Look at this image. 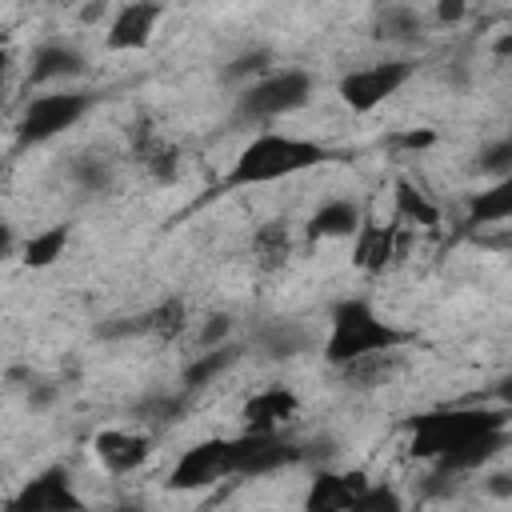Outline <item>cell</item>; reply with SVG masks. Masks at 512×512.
Returning a JSON list of instances; mask_svg holds the SVG:
<instances>
[{
  "instance_id": "obj_1",
  "label": "cell",
  "mask_w": 512,
  "mask_h": 512,
  "mask_svg": "<svg viewBox=\"0 0 512 512\" xmlns=\"http://www.w3.org/2000/svg\"><path fill=\"white\" fill-rule=\"evenodd\" d=\"M328 160V148L292 132H256L232 160L224 188H260V184H276L288 176H300L316 164Z\"/></svg>"
},
{
  "instance_id": "obj_2",
  "label": "cell",
  "mask_w": 512,
  "mask_h": 512,
  "mask_svg": "<svg viewBox=\"0 0 512 512\" xmlns=\"http://www.w3.org/2000/svg\"><path fill=\"white\" fill-rule=\"evenodd\" d=\"M412 336L404 328H396L392 320H384L368 300L348 296L332 308L328 316V336H324V360L332 368H348L364 356L376 352H400Z\"/></svg>"
},
{
  "instance_id": "obj_3",
  "label": "cell",
  "mask_w": 512,
  "mask_h": 512,
  "mask_svg": "<svg viewBox=\"0 0 512 512\" xmlns=\"http://www.w3.org/2000/svg\"><path fill=\"white\" fill-rule=\"evenodd\" d=\"M508 428V412L504 408H436L412 420V456L420 460H448L460 448H468L472 440Z\"/></svg>"
},
{
  "instance_id": "obj_4",
  "label": "cell",
  "mask_w": 512,
  "mask_h": 512,
  "mask_svg": "<svg viewBox=\"0 0 512 512\" xmlns=\"http://www.w3.org/2000/svg\"><path fill=\"white\" fill-rule=\"evenodd\" d=\"M312 100V76L304 68H276L256 80H248L236 96V120L244 124H268L288 112H300Z\"/></svg>"
},
{
  "instance_id": "obj_5",
  "label": "cell",
  "mask_w": 512,
  "mask_h": 512,
  "mask_svg": "<svg viewBox=\"0 0 512 512\" xmlns=\"http://www.w3.org/2000/svg\"><path fill=\"white\" fill-rule=\"evenodd\" d=\"M88 92H72V88H60V92H44V96H32L16 120V140L20 148H32V144H48L56 136H64L68 128H76L88 112Z\"/></svg>"
},
{
  "instance_id": "obj_6",
  "label": "cell",
  "mask_w": 512,
  "mask_h": 512,
  "mask_svg": "<svg viewBox=\"0 0 512 512\" xmlns=\"http://www.w3.org/2000/svg\"><path fill=\"white\" fill-rule=\"evenodd\" d=\"M416 64L412 60H376L364 68H352L340 76L336 96L352 108V112H376L380 104H388L408 80H412Z\"/></svg>"
},
{
  "instance_id": "obj_7",
  "label": "cell",
  "mask_w": 512,
  "mask_h": 512,
  "mask_svg": "<svg viewBox=\"0 0 512 512\" xmlns=\"http://www.w3.org/2000/svg\"><path fill=\"white\" fill-rule=\"evenodd\" d=\"M300 460L304 448L280 432H240L228 440V476H272Z\"/></svg>"
},
{
  "instance_id": "obj_8",
  "label": "cell",
  "mask_w": 512,
  "mask_h": 512,
  "mask_svg": "<svg viewBox=\"0 0 512 512\" xmlns=\"http://www.w3.org/2000/svg\"><path fill=\"white\" fill-rule=\"evenodd\" d=\"M4 512H84V496L64 464H48L20 480V488L4 500Z\"/></svg>"
},
{
  "instance_id": "obj_9",
  "label": "cell",
  "mask_w": 512,
  "mask_h": 512,
  "mask_svg": "<svg viewBox=\"0 0 512 512\" xmlns=\"http://www.w3.org/2000/svg\"><path fill=\"white\" fill-rule=\"evenodd\" d=\"M228 476V440L208 436L192 448H184L168 472V492H204Z\"/></svg>"
},
{
  "instance_id": "obj_10",
  "label": "cell",
  "mask_w": 512,
  "mask_h": 512,
  "mask_svg": "<svg viewBox=\"0 0 512 512\" xmlns=\"http://www.w3.org/2000/svg\"><path fill=\"white\" fill-rule=\"evenodd\" d=\"M92 452L108 476H128V472H140L148 464L152 436H144L136 428H100L92 436Z\"/></svg>"
},
{
  "instance_id": "obj_11",
  "label": "cell",
  "mask_w": 512,
  "mask_h": 512,
  "mask_svg": "<svg viewBox=\"0 0 512 512\" xmlns=\"http://www.w3.org/2000/svg\"><path fill=\"white\" fill-rule=\"evenodd\" d=\"M368 488L364 472H336V468H320L308 480L304 492V512H348L352 500Z\"/></svg>"
},
{
  "instance_id": "obj_12",
  "label": "cell",
  "mask_w": 512,
  "mask_h": 512,
  "mask_svg": "<svg viewBox=\"0 0 512 512\" xmlns=\"http://www.w3.org/2000/svg\"><path fill=\"white\" fill-rule=\"evenodd\" d=\"M164 20V8L160 4H124L112 12L108 20V32H104V44L112 52H136V48H148L156 24Z\"/></svg>"
},
{
  "instance_id": "obj_13",
  "label": "cell",
  "mask_w": 512,
  "mask_h": 512,
  "mask_svg": "<svg viewBox=\"0 0 512 512\" xmlns=\"http://www.w3.org/2000/svg\"><path fill=\"white\" fill-rule=\"evenodd\" d=\"M400 256V228L380 220H360L352 236V264L360 272H384Z\"/></svg>"
},
{
  "instance_id": "obj_14",
  "label": "cell",
  "mask_w": 512,
  "mask_h": 512,
  "mask_svg": "<svg viewBox=\"0 0 512 512\" xmlns=\"http://www.w3.org/2000/svg\"><path fill=\"white\" fill-rule=\"evenodd\" d=\"M296 412H300V396L284 384H272L248 396L240 416H244V432H280Z\"/></svg>"
},
{
  "instance_id": "obj_15",
  "label": "cell",
  "mask_w": 512,
  "mask_h": 512,
  "mask_svg": "<svg viewBox=\"0 0 512 512\" xmlns=\"http://www.w3.org/2000/svg\"><path fill=\"white\" fill-rule=\"evenodd\" d=\"M84 72V56L72 48V44H40L32 52V64H28V84H56V80H72Z\"/></svg>"
},
{
  "instance_id": "obj_16",
  "label": "cell",
  "mask_w": 512,
  "mask_h": 512,
  "mask_svg": "<svg viewBox=\"0 0 512 512\" xmlns=\"http://www.w3.org/2000/svg\"><path fill=\"white\" fill-rule=\"evenodd\" d=\"M360 220L364 216H360V204L356 200H328V204H320L312 212L304 236L308 240H344V236H356Z\"/></svg>"
},
{
  "instance_id": "obj_17",
  "label": "cell",
  "mask_w": 512,
  "mask_h": 512,
  "mask_svg": "<svg viewBox=\"0 0 512 512\" xmlns=\"http://www.w3.org/2000/svg\"><path fill=\"white\" fill-rule=\"evenodd\" d=\"M504 444H508V428H500V432H488V436H480V440H472L468 448H460L456 456H448V460H440L436 464V472L444 476H464V472H476V468H484L492 456H500L504 452Z\"/></svg>"
},
{
  "instance_id": "obj_18",
  "label": "cell",
  "mask_w": 512,
  "mask_h": 512,
  "mask_svg": "<svg viewBox=\"0 0 512 512\" xmlns=\"http://www.w3.org/2000/svg\"><path fill=\"white\" fill-rule=\"evenodd\" d=\"M512 216V176L496 180L492 188L476 192L472 204H468V224H504Z\"/></svg>"
},
{
  "instance_id": "obj_19",
  "label": "cell",
  "mask_w": 512,
  "mask_h": 512,
  "mask_svg": "<svg viewBox=\"0 0 512 512\" xmlns=\"http://www.w3.org/2000/svg\"><path fill=\"white\" fill-rule=\"evenodd\" d=\"M68 224H52V228H40V232H32L24 244H20V260H24V268H48V264H56L60 256H64V248H68Z\"/></svg>"
},
{
  "instance_id": "obj_20",
  "label": "cell",
  "mask_w": 512,
  "mask_h": 512,
  "mask_svg": "<svg viewBox=\"0 0 512 512\" xmlns=\"http://www.w3.org/2000/svg\"><path fill=\"white\" fill-rule=\"evenodd\" d=\"M136 320H140V332H148L156 340H176L188 328V304L180 296H168L156 308H148L144 316H136Z\"/></svg>"
},
{
  "instance_id": "obj_21",
  "label": "cell",
  "mask_w": 512,
  "mask_h": 512,
  "mask_svg": "<svg viewBox=\"0 0 512 512\" xmlns=\"http://www.w3.org/2000/svg\"><path fill=\"white\" fill-rule=\"evenodd\" d=\"M252 256H256V264L260 268H280V264H288V256H292V236H288V228L280 224V220H268V224H260L256 232H252Z\"/></svg>"
},
{
  "instance_id": "obj_22",
  "label": "cell",
  "mask_w": 512,
  "mask_h": 512,
  "mask_svg": "<svg viewBox=\"0 0 512 512\" xmlns=\"http://www.w3.org/2000/svg\"><path fill=\"white\" fill-rule=\"evenodd\" d=\"M396 220L404 224H420V228H436L440 224V208L428 200V192H420L412 180H396Z\"/></svg>"
},
{
  "instance_id": "obj_23",
  "label": "cell",
  "mask_w": 512,
  "mask_h": 512,
  "mask_svg": "<svg viewBox=\"0 0 512 512\" xmlns=\"http://www.w3.org/2000/svg\"><path fill=\"white\" fill-rule=\"evenodd\" d=\"M136 160H140L156 180H176V172H180V152H176V144H168L164 136H140Z\"/></svg>"
},
{
  "instance_id": "obj_24",
  "label": "cell",
  "mask_w": 512,
  "mask_h": 512,
  "mask_svg": "<svg viewBox=\"0 0 512 512\" xmlns=\"http://www.w3.org/2000/svg\"><path fill=\"white\" fill-rule=\"evenodd\" d=\"M400 364H404L400 352H376V356H364V360H356V364H348V368H340V372H344L348 384H356V388H376V384H384L392 372H400Z\"/></svg>"
},
{
  "instance_id": "obj_25",
  "label": "cell",
  "mask_w": 512,
  "mask_h": 512,
  "mask_svg": "<svg viewBox=\"0 0 512 512\" xmlns=\"http://www.w3.org/2000/svg\"><path fill=\"white\" fill-rule=\"evenodd\" d=\"M236 364V348L232 344H220V348H204L192 364H188V372H184V384L188 388H204V384H212L224 368H232Z\"/></svg>"
},
{
  "instance_id": "obj_26",
  "label": "cell",
  "mask_w": 512,
  "mask_h": 512,
  "mask_svg": "<svg viewBox=\"0 0 512 512\" xmlns=\"http://www.w3.org/2000/svg\"><path fill=\"white\" fill-rule=\"evenodd\" d=\"M308 340H312V336H308L300 324H284V320H280V324H268V328L260 332V348H264L268 356H280V360H284V356H300V352L308 348Z\"/></svg>"
},
{
  "instance_id": "obj_27",
  "label": "cell",
  "mask_w": 512,
  "mask_h": 512,
  "mask_svg": "<svg viewBox=\"0 0 512 512\" xmlns=\"http://www.w3.org/2000/svg\"><path fill=\"white\" fill-rule=\"evenodd\" d=\"M348 512H404V496L392 488V484H384V480H368V488L352 500V508Z\"/></svg>"
},
{
  "instance_id": "obj_28",
  "label": "cell",
  "mask_w": 512,
  "mask_h": 512,
  "mask_svg": "<svg viewBox=\"0 0 512 512\" xmlns=\"http://www.w3.org/2000/svg\"><path fill=\"white\" fill-rule=\"evenodd\" d=\"M72 180L84 188V192H104L112 184V164L100 160V156H80L72 164Z\"/></svg>"
},
{
  "instance_id": "obj_29",
  "label": "cell",
  "mask_w": 512,
  "mask_h": 512,
  "mask_svg": "<svg viewBox=\"0 0 512 512\" xmlns=\"http://www.w3.org/2000/svg\"><path fill=\"white\" fill-rule=\"evenodd\" d=\"M420 28H424V20L412 8H388L380 16V36H412V32L420 36Z\"/></svg>"
},
{
  "instance_id": "obj_30",
  "label": "cell",
  "mask_w": 512,
  "mask_h": 512,
  "mask_svg": "<svg viewBox=\"0 0 512 512\" xmlns=\"http://www.w3.org/2000/svg\"><path fill=\"white\" fill-rule=\"evenodd\" d=\"M476 168H480L484 176L504 180V176H508V168H512V140H496V144H488V148L480 152Z\"/></svg>"
},
{
  "instance_id": "obj_31",
  "label": "cell",
  "mask_w": 512,
  "mask_h": 512,
  "mask_svg": "<svg viewBox=\"0 0 512 512\" xmlns=\"http://www.w3.org/2000/svg\"><path fill=\"white\" fill-rule=\"evenodd\" d=\"M264 64H268V52H244L240 60H232V68L224 72V80H236V76H264Z\"/></svg>"
},
{
  "instance_id": "obj_32",
  "label": "cell",
  "mask_w": 512,
  "mask_h": 512,
  "mask_svg": "<svg viewBox=\"0 0 512 512\" xmlns=\"http://www.w3.org/2000/svg\"><path fill=\"white\" fill-rule=\"evenodd\" d=\"M228 332H232V316H208V324H204V332H200V344L204 348H220L224 340H228Z\"/></svg>"
},
{
  "instance_id": "obj_33",
  "label": "cell",
  "mask_w": 512,
  "mask_h": 512,
  "mask_svg": "<svg viewBox=\"0 0 512 512\" xmlns=\"http://www.w3.org/2000/svg\"><path fill=\"white\" fill-rule=\"evenodd\" d=\"M436 16L452 24V20H460V16H464V4H456V0H452V4H436Z\"/></svg>"
},
{
  "instance_id": "obj_34",
  "label": "cell",
  "mask_w": 512,
  "mask_h": 512,
  "mask_svg": "<svg viewBox=\"0 0 512 512\" xmlns=\"http://www.w3.org/2000/svg\"><path fill=\"white\" fill-rule=\"evenodd\" d=\"M8 252H12V224L0 220V264L8 260Z\"/></svg>"
},
{
  "instance_id": "obj_35",
  "label": "cell",
  "mask_w": 512,
  "mask_h": 512,
  "mask_svg": "<svg viewBox=\"0 0 512 512\" xmlns=\"http://www.w3.org/2000/svg\"><path fill=\"white\" fill-rule=\"evenodd\" d=\"M400 144L404 148H424V144H432V132H408V136H400Z\"/></svg>"
},
{
  "instance_id": "obj_36",
  "label": "cell",
  "mask_w": 512,
  "mask_h": 512,
  "mask_svg": "<svg viewBox=\"0 0 512 512\" xmlns=\"http://www.w3.org/2000/svg\"><path fill=\"white\" fill-rule=\"evenodd\" d=\"M492 492H496V496H508V492H512V476H508V472H496V476H492Z\"/></svg>"
},
{
  "instance_id": "obj_37",
  "label": "cell",
  "mask_w": 512,
  "mask_h": 512,
  "mask_svg": "<svg viewBox=\"0 0 512 512\" xmlns=\"http://www.w3.org/2000/svg\"><path fill=\"white\" fill-rule=\"evenodd\" d=\"M4 68H8V52L0 48V76H4Z\"/></svg>"
},
{
  "instance_id": "obj_38",
  "label": "cell",
  "mask_w": 512,
  "mask_h": 512,
  "mask_svg": "<svg viewBox=\"0 0 512 512\" xmlns=\"http://www.w3.org/2000/svg\"><path fill=\"white\" fill-rule=\"evenodd\" d=\"M116 512H140V508H136V504H132V508H116Z\"/></svg>"
}]
</instances>
